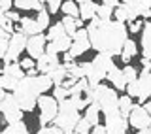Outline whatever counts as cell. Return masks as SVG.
I'll use <instances>...</instances> for the list:
<instances>
[{
  "label": "cell",
  "instance_id": "cell-1",
  "mask_svg": "<svg viewBox=\"0 0 151 134\" xmlns=\"http://www.w3.org/2000/svg\"><path fill=\"white\" fill-rule=\"evenodd\" d=\"M87 30L93 49L111 57L121 55L123 47L129 40V27H125V23H119L115 19L102 21L96 28H87Z\"/></svg>",
  "mask_w": 151,
  "mask_h": 134
},
{
  "label": "cell",
  "instance_id": "cell-2",
  "mask_svg": "<svg viewBox=\"0 0 151 134\" xmlns=\"http://www.w3.org/2000/svg\"><path fill=\"white\" fill-rule=\"evenodd\" d=\"M51 87H55V83L47 74H40L36 78L25 76V78L19 81V85L13 91V94H15L19 106L23 108V112H32L38 106V98L42 94H45V91L51 89Z\"/></svg>",
  "mask_w": 151,
  "mask_h": 134
},
{
  "label": "cell",
  "instance_id": "cell-3",
  "mask_svg": "<svg viewBox=\"0 0 151 134\" xmlns=\"http://www.w3.org/2000/svg\"><path fill=\"white\" fill-rule=\"evenodd\" d=\"M79 66H81L85 78L89 79V85H91V87H96V85H100L102 79H106L108 74L115 68V63H113L111 55L98 53L91 63H81Z\"/></svg>",
  "mask_w": 151,
  "mask_h": 134
},
{
  "label": "cell",
  "instance_id": "cell-4",
  "mask_svg": "<svg viewBox=\"0 0 151 134\" xmlns=\"http://www.w3.org/2000/svg\"><path fill=\"white\" fill-rule=\"evenodd\" d=\"M79 119H81L79 108L76 106V102L72 98H66L63 102H59V115H57V119L53 121V125L63 128L64 132H72V130H76Z\"/></svg>",
  "mask_w": 151,
  "mask_h": 134
},
{
  "label": "cell",
  "instance_id": "cell-5",
  "mask_svg": "<svg viewBox=\"0 0 151 134\" xmlns=\"http://www.w3.org/2000/svg\"><path fill=\"white\" fill-rule=\"evenodd\" d=\"M0 110H2V115H4V121L8 125H13V123H19L23 121V108L19 106L17 98L13 93H8L6 89L0 91Z\"/></svg>",
  "mask_w": 151,
  "mask_h": 134
},
{
  "label": "cell",
  "instance_id": "cell-6",
  "mask_svg": "<svg viewBox=\"0 0 151 134\" xmlns=\"http://www.w3.org/2000/svg\"><path fill=\"white\" fill-rule=\"evenodd\" d=\"M93 102L98 104L102 110V113L106 115V113L110 112H115V110H119V97H117L115 89L108 87V85H96L93 91Z\"/></svg>",
  "mask_w": 151,
  "mask_h": 134
},
{
  "label": "cell",
  "instance_id": "cell-7",
  "mask_svg": "<svg viewBox=\"0 0 151 134\" xmlns=\"http://www.w3.org/2000/svg\"><path fill=\"white\" fill-rule=\"evenodd\" d=\"M38 108H40V125L42 127H47L49 123H53L57 115H59V100L55 97L42 94L38 98Z\"/></svg>",
  "mask_w": 151,
  "mask_h": 134
},
{
  "label": "cell",
  "instance_id": "cell-8",
  "mask_svg": "<svg viewBox=\"0 0 151 134\" xmlns=\"http://www.w3.org/2000/svg\"><path fill=\"white\" fill-rule=\"evenodd\" d=\"M27 44H28V36L25 34V32H15V34L12 36V42H9V49L6 57H4V64H9V63H17L19 55L23 53V51L27 49Z\"/></svg>",
  "mask_w": 151,
  "mask_h": 134
},
{
  "label": "cell",
  "instance_id": "cell-9",
  "mask_svg": "<svg viewBox=\"0 0 151 134\" xmlns=\"http://www.w3.org/2000/svg\"><path fill=\"white\" fill-rule=\"evenodd\" d=\"M129 123L136 130H144V128L151 127V115L147 113V110L144 106L134 104V108H132V112H130V117H129Z\"/></svg>",
  "mask_w": 151,
  "mask_h": 134
},
{
  "label": "cell",
  "instance_id": "cell-10",
  "mask_svg": "<svg viewBox=\"0 0 151 134\" xmlns=\"http://www.w3.org/2000/svg\"><path fill=\"white\" fill-rule=\"evenodd\" d=\"M89 47H93L91 45V38H89V30H87V28H79L78 34L72 38V47H70L68 53L76 59V57L83 55Z\"/></svg>",
  "mask_w": 151,
  "mask_h": 134
},
{
  "label": "cell",
  "instance_id": "cell-11",
  "mask_svg": "<svg viewBox=\"0 0 151 134\" xmlns=\"http://www.w3.org/2000/svg\"><path fill=\"white\" fill-rule=\"evenodd\" d=\"M123 4L132 13V21H136L140 15L145 17V19L151 17V0H123Z\"/></svg>",
  "mask_w": 151,
  "mask_h": 134
},
{
  "label": "cell",
  "instance_id": "cell-12",
  "mask_svg": "<svg viewBox=\"0 0 151 134\" xmlns=\"http://www.w3.org/2000/svg\"><path fill=\"white\" fill-rule=\"evenodd\" d=\"M45 49H47V36L36 34V36H30V38H28L27 51H28V57H30V59L38 61L42 55L45 53Z\"/></svg>",
  "mask_w": 151,
  "mask_h": 134
},
{
  "label": "cell",
  "instance_id": "cell-13",
  "mask_svg": "<svg viewBox=\"0 0 151 134\" xmlns=\"http://www.w3.org/2000/svg\"><path fill=\"white\" fill-rule=\"evenodd\" d=\"M59 66H63L60 64V59H59V55H53V53H44L36 61V68L40 70V74L49 76L51 72H55Z\"/></svg>",
  "mask_w": 151,
  "mask_h": 134
},
{
  "label": "cell",
  "instance_id": "cell-14",
  "mask_svg": "<svg viewBox=\"0 0 151 134\" xmlns=\"http://www.w3.org/2000/svg\"><path fill=\"white\" fill-rule=\"evenodd\" d=\"M149 98H151V72L149 74H140L138 78V100L145 104Z\"/></svg>",
  "mask_w": 151,
  "mask_h": 134
},
{
  "label": "cell",
  "instance_id": "cell-15",
  "mask_svg": "<svg viewBox=\"0 0 151 134\" xmlns=\"http://www.w3.org/2000/svg\"><path fill=\"white\" fill-rule=\"evenodd\" d=\"M98 6L100 4H96L94 0H85V2H81L79 4V17L83 21H93L98 15Z\"/></svg>",
  "mask_w": 151,
  "mask_h": 134
},
{
  "label": "cell",
  "instance_id": "cell-16",
  "mask_svg": "<svg viewBox=\"0 0 151 134\" xmlns=\"http://www.w3.org/2000/svg\"><path fill=\"white\" fill-rule=\"evenodd\" d=\"M142 59L151 61V21H147L144 25V30H142Z\"/></svg>",
  "mask_w": 151,
  "mask_h": 134
},
{
  "label": "cell",
  "instance_id": "cell-17",
  "mask_svg": "<svg viewBox=\"0 0 151 134\" xmlns=\"http://www.w3.org/2000/svg\"><path fill=\"white\" fill-rule=\"evenodd\" d=\"M110 83L113 85L115 89H119V91H127V85H129V81H127V78H125V74H123V70L121 68H113L110 74H108V78H106Z\"/></svg>",
  "mask_w": 151,
  "mask_h": 134
},
{
  "label": "cell",
  "instance_id": "cell-18",
  "mask_svg": "<svg viewBox=\"0 0 151 134\" xmlns=\"http://www.w3.org/2000/svg\"><path fill=\"white\" fill-rule=\"evenodd\" d=\"M21 32H25V34L30 38V36L42 34V28H40V25H38L36 19H32V17H23V19H21Z\"/></svg>",
  "mask_w": 151,
  "mask_h": 134
},
{
  "label": "cell",
  "instance_id": "cell-19",
  "mask_svg": "<svg viewBox=\"0 0 151 134\" xmlns=\"http://www.w3.org/2000/svg\"><path fill=\"white\" fill-rule=\"evenodd\" d=\"M15 8L25 9V12H42L44 8V2L42 0H13Z\"/></svg>",
  "mask_w": 151,
  "mask_h": 134
},
{
  "label": "cell",
  "instance_id": "cell-20",
  "mask_svg": "<svg viewBox=\"0 0 151 134\" xmlns=\"http://www.w3.org/2000/svg\"><path fill=\"white\" fill-rule=\"evenodd\" d=\"M2 74H6V76H12V78H15V79H19V81H21V79L27 76V72L23 70L21 63H9V64H4V68H2Z\"/></svg>",
  "mask_w": 151,
  "mask_h": 134
},
{
  "label": "cell",
  "instance_id": "cell-21",
  "mask_svg": "<svg viewBox=\"0 0 151 134\" xmlns=\"http://www.w3.org/2000/svg\"><path fill=\"white\" fill-rule=\"evenodd\" d=\"M100 112H102V110H100V106L93 102L91 106H89L87 110H85V119H87V121L91 123L93 127L100 125V123H98V121H100Z\"/></svg>",
  "mask_w": 151,
  "mask_h": 134
},
{
  "label": "cell",
  "instance_id": "cell-22",
  "mask_svg": "<svg viewBox=\"0 0 151 134\" xmlns=\"http://www.w3.org/2000/svg\"><path fill=\"white\" fill-rule=\"evenodd\" d=\"M138 55V47H136V42L134 40H127L125 47H123V53H121V61L123 63H129L132 57Z\"/></svg>",
  "mask_w": 151,
  "mask_h": 134
},
{
  "label": "cell",
  "instance_id": "cell-23",
  "mask_svg": "<svg viewBox=\"0 0 151 134\" xmlns=\"http://www.w3.org/2000/svg\"><path fill=\"white\" fill-rule=\"evenodd\" d=\"M64 36H68V34H66V28H64V25H63V21L57 23V25H53L49 30H47V42H55V40L64 38Z\"/></svg>",
  "mask_w": 151,
  "mask_h": 134
},
{
  "label": "cell",
  "instance_id": "cell-24",
  "mask_svg": "<svg viewBox=\"0 0 151 134\" xmlns=\"http://www.w3.org/2000/svg\"><path fill=\"white\" fill-rule=\"evenodd\" d=\"M60 12L64 13V15L68 17H79V4L76 2V0H66V2H63V8H60Z\"/></svg>",
  "mask_w": 151,
  "mask_h": 134
},
{
  "label": "cell",
  "instance_id": "cell-25",
  "mask_svg": "<svg viewBox=\"0 0 151 134\" xmlns=\"http://www.w3.org/2000/svg\"><path fill=\"white\" fill-rule=\"evenodd\" d=\"M113 19L119 21V23H130L132 21V13L129 12V8L121 2V6L115 8V12H113Z\"/></svg>",
  "mask_w": 151,
  "mask_h": 134
},
{
  "label": "cell",
  "instance_id": "cell-26",
  "mask_svg": "<svg viewBox=\"0 0 151 134\" xmlns=\"http://www.w3.org/2000/svg\"><path fill=\"white\" fill-rule=\"evenodd\" d=\"M132 108H134V104H132V98L129 97V94H123V97H119V112H121L123 117L129 119Z\"/></svg>",
  "mask_w": 151,
  "mask_h": 134
},
{
  "label": "cell",
  "instance_id": "cell-27",
  "mask_svg": "<svg viewBox=\"0 0 151 134\" xmlns=\"http://www.w3.org/2000/svg\"><path fill=\"white\" fill-rule=\"evenodd\" d=\"M49 78L53 79V83L55 85H63L66 79H68V70H66V66L63 64V66H59L55 72H51L49 74Z\"/></svg>",
  "mask_w": 151,
  "mask_h": 134
},
{
  "label": "cell",
  "instance_id": "cell-28",
  "mask_svg": "<svg viewBox=\"0 0 151 134\" xmlns=\"http://www.w3.org/2000/svg\"><path fill=\"white\" fill-rule=\"evenodd\" d=\"M2 134H28V128L23 121H19V123H13V125H6Z\"/></svg>",
  "mask_w": 151,
  "mask_h": 134
},
{
  "label": "cell",
  "instance_id": "cell-29",
  "mask_svg": "<svg viewBox=\"0 0 151 134\" xmlns=\"http://www.w3.org/2000/svg\"><path fill=\"white\" fill-rule=\"evenodd\" d=\"M17 85H19V79L2 74V78H0V89H6V91H12V93H13V91L17 89Z\"/></svg>",
  "mask_w": 151,
  "mask_h": 134
},
{
  "label": "cell",
  "instance_id": "cell-30",
  "mask_svg": "<svg viewBox=\"0 0 151 134\" xmlns=\"http://www.w3.org/2000/svg\"><path fill=\"white\" fill-rule=\"evenodd\" d=\"M53 97L59 100V102H63V100L70 98V89H66L64 85H55L53 87Z\"/></svg>",
  "mask_w": 151,
  "mask_h": 134
},
{
  "label": "cell",
  "instance_id": "cell-31",
  "mask_svg": "<svg viewBox=\"0 0 151 134\" xmlns=\"http://www.w3.org/2000/svg\"><path fill=\"white\" fill-rule=\"evenodd\" d=\"M123 74H125V78H127L129 83H134V81H138V78H140V72L130 64H127L125 68H123Z\"/></svg>",
  "mask_w": 151,
  "mask_h": 134
},
{
  "label": "cell",
  "instance_id": "cell-32",
  "mask_svg": "<svg viewBox=\"0 0 151 134\" xmlns=\"http://www.w3.org/2000/svg\"><path fill=\"white\" fill-rule=\"evenodd\" d=\"M113 12H115V8H110V6H106V4H100V6H98V17H100L102 21H111Z\"/></svg>",
  "mask_w": 151,
  "mask_h": 134
},
{
  "label": "cell",
  "instance_id": "cell-33",
  "mask_svg": "<svg viewBox=\"0 0 151 134\" xmlns=\"http://www.w3.org/2000/svg\"><path fill=\"white\" fill-rule=\"evenodd\" d=\"M38 25H40L42 32L45 30V28H49V9H42V12H38Z\"/></svg>",
  "mask_w": 151,
  "mask_h": 134
},
{
  "label": "cell",
  "instance_id": "cell-34",
  "mask_svg": "<svg viewBox=\"0 0 151 134\" xmlns=\"http://www.w3.org/2000/svg\"><path fill=\"white\" fill-rule=\"evenodd\" d=\"M0 30L9 32V34H15V30H13V21H9L4 13H0Z\"/></svg>",
  "mask_w": 151,
  "mask_h": 134
},
{
  "label": "cell",
  "instance_id": "cell-35",
  "mask_svg": "<svg viewBox=\"0 0 151 134\" xmlns=\"http://www.w3.org/2000/svg\"><path fill=\"white\" fill-rule=\"evenodd\" d=\"M91 127H93L91 123H89L85 117H81V119H79V123H78V127H76V132H78V134H91L93 132Z\"/></svg>",
  "mask_w": 151,
  "mask_h": 134
},
{
  "label": "cell",
  "instance_id": "cell-36",
  "mask_svg": "<svg viewBox=\"0 0 151 134\" xmlns=\"http://www.w3.org/2000/svg\"><path fill=\"white\" fill-rule=\"evenodd\" d=\"M42 2L47 4V8H49V13H57L60 8H63V0H42Z\"/></svg>",
  "mask_w": 151,
  "mask_h": 134
},
{
  "label": "cell",
  "instance_id": "cell-37",
  "mask_svg": "<svg viewBox=\"0 0 151 134\" xmlns=\"http://www.w3.org/2000/svg\"><path fill=\"white\" fill-rule=\"evenodd\" d=\"M38 134H64L63 128H59L57 125H49V127H42Z\"/></svg>",
  "mask_w": 151,
  "mask_h": 134
},
{
  "label": "cell",
  "instance_id": "cell-38",
  "mask_svg": "<svg viewBox=\"0 0 151 134\" xmlns=\"http://www.w3.org/2000/svg\"><path fill=\"white\" fill-rule=\"evenodd\" d=\"M144 25H145V23H142L140 19H136V21H132V23H129V30H130V32H134V34H136V32L144 30Z\"/></svg>",
  "mask_w": 151,
  "mask_h": 134
},
{
  "label": "cell",
  "instance_id": "cell-39",
  "mask_svg": "<svg viewBox=\"0 0 151 134\" xmlns=\"http://www.w3.org/2000/svg\"><path fill=\"white\" fill-rule=\"evenodd\" d=\"M13 6V0H0V13H8Z\"/></svg>",
  "mask_w": 151,
  "mask_h": 134
},
{
  "label": "cell",
  "instance_id": "cell-40",
  "mask_svg": "<svg viewBox=\"0 0 151 134\" xmlns=\"http://www.w3.org/2000/svg\"><path fill=\"white\" fill-rule=\"evenodd\" d=\"M21 66H23V70H32L36 66V61L30 59V57H28V59H23L21 61Z\"/></svg>",
  "mask_w": 151,
  "mask_h": 134
},
{
  "label": "cell",
  "instance_id": "cell-41",
  "mask_svg": "<svg viewBox=\"0 0 151 134\" xmlns=\"http://www.w3.org/2000/svg\"><path fill=\"white\" fill-rule=\"evenodd\" d=\"M4 15H6L9 21H13V23H21V15H19V13H15V12H8V13H4Z\"/></svg>",
  "mask_w": 151,
  "mask_h": 134
},
{
  "label": "cell",
  "instance_id": "cell-42",
  "mask_svg": "<svg viewBox=\"0 0 151 134\" xmlns=\"http://www.w3.org/2000/svg\"><path fill=\"white\" fill-rule=\"evenodd\" d=\"M91 134H110V132H108L106 125H96V127H93V132Z\"/></svg>",
  "mask_w": 151,
  "mask_h": 134
},
{
  "label": "cell",
  "instance_id": "cell-43",
  "mask_svg": "<svg viewBox=\"0 0 151 134\" xmlns=\"http://www.w3.org/2000/svg\"><path fill=\"white\" fill-rule=\"evenodd\" d=\"M102 4H106V6H110V8H119L121 6V0H100Z\"/></svg>",
  "mask_w": 151,
  "mask_h": 134
},
{
  "label": "cell",
  "instance_id": "cell-44",
  "mask_svg": "<svg viewBox=\"0 0 151 134\" xmlns=\"http://www.w3.org/2000/svg\"><path fill=\"white\" fill-rule=\"evenodd\" d=\"M63 61H64V63H74V57L70 55V53H64V57H63Z\"/></svg>",
  "mask_w": 151,
  "mask_h": 134
},
{
  "label": "cell",
  "instance_id": "cell-45",
  "mask_svg": "<svg viewBox=\"0 0 151 134\" xmlns=\"http://www.w3.org/2000/svg\"><path fill=\"white\" fill-rule=\"evenodd\" d=\"M144 108H145V110H147V113H149V115H151V98H149V100H147V102H145V104H144Z\"/></svg>",
  "mask_w": 151,
  "mask_h": 134
},
{
  "label": "cell",
  "instance_id": "cell-46",
  "mask_svg": "<svg viewBox=\"0 0 151 134\" xmlns=\"http://www.w3.org/2000/svg\"><path fill=\"white\" fill-rule=\"evenodd\" d=\"M136 134H151V127L149 128H144V130H138Z\"/></svg>",
  "mask_w": 151,
  "mask_h": 134
},
{
  "label": "cell",
  "instance_id": "cell-47",
  "mask_svg": "<svg viewBox=\"0 0 151 134\" xmlns=\"http://www.w3.org/2000/svg\"><path fill=\"white\" fill-rule=\"evenodd\" d=\"M64 134H78V132H76V130H72V132H64Z\"/></svg>",
  "mask_w": 151,
  "mask_h": 134
},
{
  "label": "cell",
  "instance_id": "cell-48",
  "mask_svg": "<svg viewBox=\"0 0 151 134\" xmlns=\"http://www.w3.org/2000/svg\"><path fill=\"white\" fill-rule=\"evenodd\" d=\"M76 2H78V4H81V2H85V0H76Z\"/></svg>",
  "mask_w": 151,
  "mask_h": 134
}]
</instances>
